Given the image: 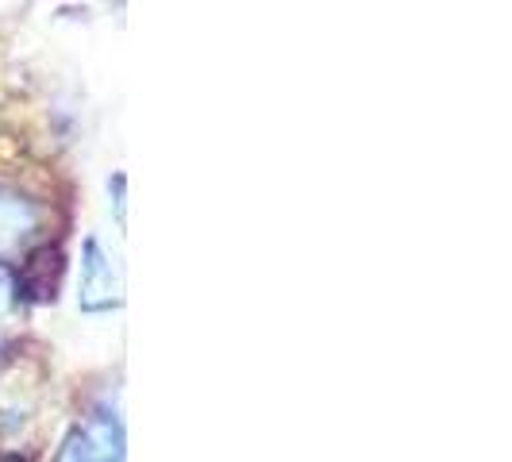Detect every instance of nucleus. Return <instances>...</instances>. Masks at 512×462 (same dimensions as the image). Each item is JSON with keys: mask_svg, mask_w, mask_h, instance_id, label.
Masks as SVG:
<instances>
[{"mask_svg": "<svg viewBox=\"0 0 512 462\" xmlns=\"http://www.w3.org/2000/svg\"><path fill=\"white\" fill-rule=\"evenodd\" d=\"M54 462H124V424L116 409H97L74 424Z\"/></svg>", "mask_w": 512, "mask_h": 462, "instance_id": "nucleus-1", "label": "nucleus"}, {"mask_svg": "<svg viewBox=\"0 0 512 462\" xmlns=\"http://www.w3.org/2000/svg\"><path fill=\"white\" fill-rule=\"evenodd\" d=\"M43 220L47 212L39 201H31L12 185H0V258L27 251L43 235Z\"/></svg>", "mask_w": 512, "mask_h": 462, "instance_id": "nucleus-2", "label": "nucleus"}, {"mask_svg": "<svg viewBox=\"0 0 512 462\" xmlns=\"http://www.w3.org/2000/svg\"><path fill=\"white\" fill-rule=\"evenodd\" d=\"M120 266L116 258H108L101 239H85V255H81V293L77 301L85 312H108L120 305Z\"/></svg>", "mask_w": 512, "mask_h": 462, "instance_id": "nucleus-3", "label": "nucleus"}, {"mask_svg": "<svg viewBox=\"0 0 512 462\" xmlns=\"http://www.w3.org/2000/svg\"><path fill=\"white\" fill-rule=\"evenodd\" d=\"M12 301H16L12 278H8V270H0V328H4V316L12 312Z\"/></svg>", "mask_w": 512, "mask_h": 462, "instance_id": "nucleus-4", "label": "nucleus"}]
</instances>
